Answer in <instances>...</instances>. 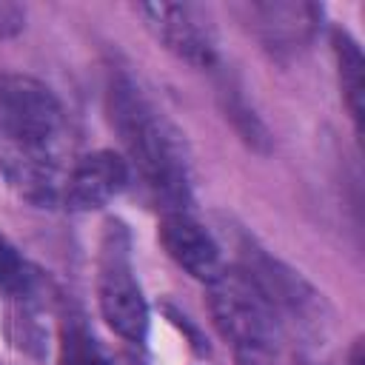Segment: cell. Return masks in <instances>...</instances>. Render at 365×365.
Segmentation results:
<instances>
[{"label": "cell", "mask_w": 365, "mask_h": 365, "mask_svg": "<svg viewBox=\"0 0 365 365\" xmlns=\"http://www.w3.org/2000/svg\"><path fill=\"white\" fill-rule=\"evenodd\" d=\"M242 365H254V362H242Z\"/></svg>", "instance_id": "13"}, {"label": "cell", "mask_w": 365, "mask_h": 365, "mask_svg": "<svg viewBox=\"0 0 365 365\" xmlns=\"http://www.w3.org/2000/svg\"><path fill=\"white\" fill-rule=\"evenodd\" d=\"M131 177V165L117 151L100 148L74 163L63 185V202L71 211H94L108 205Z\"/></svg>", "instance_id": "8"}, {"label": "cell", "mask_w": 365, "mask_h": 365, "mask_svg": "<svg viewBox=\"0 0 365 365\" xmlns=\"http://www.w3.org/2000/svg\"><path fill=\"white\" fill-rule=\"evenodd\" d=\"M237 268L245 271V277L262 291V297L271 302L277 314H288L294 322L314 325V328L322 322V314H325L322 294H317L297 271H291L271 254L248 245Z\"/></svg>", "instance_id": "6"}, {"label": "cell", "mask_w": 365, "mask_h": 365, "mask_svg": "<svg viewBox=\"0 0 365 365\" xmlns=\"http://www.w3.org/2000/svg\"><path fill=\"white\" fill-rule=\"evenodd\" d=\"M57 365H111V359L83 319H66L60 328Z\"/></svg>", "instance_id": "11"}, {"label": "cell", "mask_w": 365, "mask_h": 365, "mask_svg": "<svg viewBox=\"0 0 365 365\" xmlns=\"http://www.w3.org/2000/svg\"><path fill=\"white\" fill-rule=\"evenodd\" d=\"M97 305L106 325L125 342L148 334V305L131 265V237L120 220H108L97 254Z\"/></svg>", "instance_id": "4"}, {"label": "cell", "mask_w": 365, "mask_h": 365, "mask_svg": "<svg viewBox=\"0 0 365 365\" xmlns=\"http://www.w3.org/2000/svg\"><path fill=\"white\" fill-rule=\"evenodd\" d=\"M334 54L339 68V86L342 100L356 123V131L362 128V100H365V60L356 46V40L348 31H334Z\"/></svg>", "instance_id": "10"}, {"label": "cell", "mask_w": 365, "mask_h": 365, "mask_svg": "<svg viewBox=\"0 0 365 365\" xmlns=\"http://www.w3.org/2000/svg\"><path fill=\"white\" fill-rule=\"evenodd\" d=\"M29 285H31V274H29L26 259L0 234V288H6V291H26Z\"/></svg>", "instance_id": "12"}, {"label": "cell", "mask_w": 365, "mask_h": 365, "mask_svg": "<svg viewBox=\"0 0 365 365\" xmlns=\"http://www.w3.org/2000/svg\"><path fill=\"white\" fill-rule=\"evenodd\" d=\"M66 134V111L54 91L34 77L0 74V143L9 180L29 200L57 194V148Z\"/></svg>", "instance_id": "2"}, {"label": "cell", "mask_w": 365, "mask_h": 365, "mask_svg": "<svg viewBox=\"0 0 365 365\" xmlns=\"http://www.w3.org/2000/svg\"><path fill=\"white\" fill-rule=\"evenodd\" d=\"M245 11L257 37L274 54L302 48L314 37L322 17V9L314 3H251Z\"/></svg>", "instance_id": "9"}, {"label": "cell", "mask_w": 365, "mask_h": 365, "mask_svg": "<svg viewBox=\"0 0 365 365\" xmlns=\"http://www.w3.org/2000/svg\"><path fill=\"white\" fill-rule=\"evenodd\" d=\"M137 14L154 40L174 57L211 68L217 63V29L211 14L197 3H140Z\"/></svg>", "instance_id": "5"}, {"label": "cell", "mask_w": 365, "mask_h": 365, "mask_svg": "<svg viewBox=\"0 0 365 365\" xmlns=\"http://www.w3.org/2000/svg\"><path fill=\"white\" fill-rule=\"evenodd\" d=\"M106 114L145 188L168 205L185 211L191 202V165L182 131L157 108L145 88L125 71L111 74L106 86Z\"/></svg>", "instance_id": "1"}, {"label": "cell", "mask_w": 365, "mask_h": 365, "mask_svg": "<svg viewBox=\"0 0 365 365\" xmlns=\"http://www.w3.org/2000/svg\"><path fill=\"white\" fill-rule=\"evenodd\" d=\"M157 237H160L165 254L194 279L208 285L211 279H217L225 271L217 240L188 211H165L157 225Z\"/></svg>", "instance_id": "7"}, {"label": "cell", "mask_w": 365, "mask_h": 365, "mask_svg": "<svg viewBox=\"0 0 365 365\" xmlns=\"http://www.w3.org/2000/svg\"><path fill=\"white\" fill-rule=\"evenodd\" d=\"M208 311L217 331L242 354H274L282 319L240 268H225L208 282Z\"/></svg>", "instance_id": "3"}]
</instances>
